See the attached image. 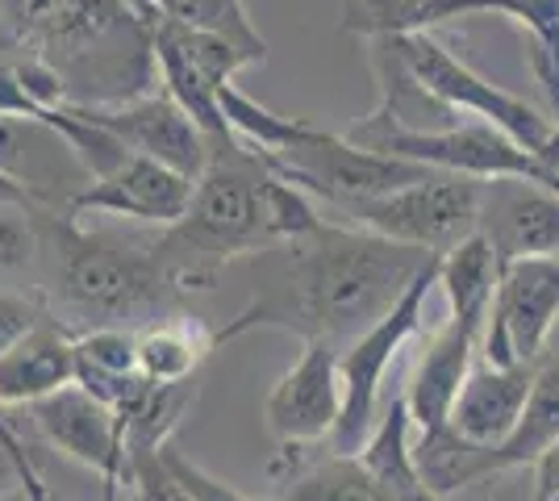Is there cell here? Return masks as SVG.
I'll list each match as a JSON object with an SVG mask.
<instances>
[{"label": "cell", "instance_id": "obj_29", "mask_svg": "<svg viewBox=\"0 0 559 501\" xmlns=\"http://www.w3.org/2000/svg\"><path fill=\"white\" fill-rule=\"evenodd\" d=\"M47 306L38 297H25V293H0V356L34 331L43 318H47Z\"/></svg>", "mask_w": 559, "mask_h": 501}, {"label": "cell", "instance_id": "obj_27", "mask_svg": "<svg viewBox=\"0 0 559 501\" xmlns=\"http://www.w3.org/2000/svg\"><path fill=\"white\" fill-rule=\"evenodd\" d=\"M34 251H38V230H34L29 210L0 205V276L25 267L34 260Z\"/></svg>", "mask_w": 559, "mask_h": 501}, {"label": "cell", "instance_id": "obj_16", "mask_svg": "<svg viewBox=\"0 0 559 501\" xmlns=\"http://www.w3.org/2000/svg\"><path fill=\"white\" fill-rule=\"evenodd\" d=\"M480 235L501 267L559 260V196L531 180H480Z\"/></svg>", "mask_w": 559, "mask_h": 501}, {"label": "cell", "instance_id": "obj_34", "mask_svg": "<svg viewBox=\"0 0 559 501\" xmlns=\"http://www.w3.org/2000/svg\"><path fill=\"white\" fill-rule=\"evenodd\" d=\"M100 501H139V498H134V485L121 480V485H100Z\"/></svg>", "mask_w": 559, "mask_h": 501}, {"label": "cell", "instance_id": "obj_6", "mask_svg": "<svg viewBox=\"0 0 559 501\" xmlns=\"http://www.w3.org/2000/svg\"><path fill=\"white\" fill-rule=\"evenodd\" d=\"M401 59V68L414 75L426 96H435L451 114H467V118L497 126L501 134H510L518 146H526L535 159L559 167V121L538 114L531 100L497 88L492 80L472 72L464 59H455L451 50L430 38V34H393L389 38Z\"/></svg>", "mask_w": 559, "mask_h": 501}, {"label": "cell", "instance_id": "obj_35", "mask_svg": "<svg viewBox=\"0 0 559 501\" xmlns=\"http://www.w3.org/2000/svg\"><path fill=\"white\" fill-rule=\"evenodd\" d=\"M0 501H29V493H25L22 485H17V489H9V493H4Z\"/></svg>", "mask_w": 559, "mask_h": 501}, {"label": "cell", "instance_id": "obj_22", "mask_svg": "<svg viewBox=\"0 0 559 501\" xmlns=\"http://www.w3.org/2000/svg\"><path fill=\"white\" fill-rule=\"evenodd\" d=\"M551 443H559V351H547L535 368V384H531V402L522 409V422L510 434L506 448L485 455V473L501 477L513 468H535V460Z\"/></svg>", "mask_w": 559, "mask_h": 501}, {"label": "cell", "instance_id": "obj_17", "mask_svg": "<svg viewBox=\"0 0 559 501\" xmlns=\"http://www.w3.org/2000/svg\"><path fill=\"white\" fill-rule=\"evenodd\" d=\"M535 368L538 363H513V368H497L489 359L476 363L451 406L447 427L472 448H492V452L506 448L522 422V409L531 402Z\"/></svg>", "mask_w": 559, "mask_h": 501}, {"label": "cell", "instance_id": "obj_3", "mask_svg": "<svg viewBox=\"0 0 559 501\" xmlns=\"http://www.w3.org/2000/svg\"><path fill=\"white\" fill-rule=\"evenodd\" d=\"M0 50L34 55L68 84V105L151 93V13L126 0H0Z\"/></svg>", "mask_w": 559, "mask_h": 501}, {"label": "cell", "instance_id": "obj_23", "mask_svg": "<svg viewBox=\"0 0 559 501\" xmlns=\"http://www.w3.org/2000/svg\"><path fill=\"white\" fill-rule=\"evenodd\" d=\"M217 338L205 334L201 322L192 318H164L155 326L139 331V368L146 381L155 384H180V381H197V368L205 363Z\"/></svg>", "mask_w": 559, "mask_h": 501}, {"label": "cell", "instance_id": "obj_9", "mask_svg": "<svg viewBox=\"0 0 559 501\" xmlns=\"http://www.w3.org/2000/svg\"><path fill=\"white\" fill-rule=\"evenodd\" d=\"M350 226L414 251L447 255L480 230V180L430 171L426 180L347 210Z\"/></svg>", "mask_w": 559, "mask_h": 501}, {"label": "cell", "instance_id": "obj_36", "mask_svg": "<svg viewBox=\"0 0 559 501\" xmlns=\"http://www.w3.org/2000/svg\"><path fill=\"white\" fill-rule=\"evenodd\" d=\"M126 4H134L139 13H155V0H126Z\"/></svg>", "mask_w": 559, "mask_h": 501}, {"label": "cell", "instance_id": "obj_8", "mask_svg": "<svg viewBox=\"0 0 559 501\" xmlns=\"http://www.w3.org/2000/svg\"><path fill=\"white\" fill-rule=\"evenodd\" d=\"M263 159H267V167L276 171L280 180L297 184L309 196H322L326 205L343 210V214L364 205V201L409 189V184L430 176V167L364 151V146L350 143L347 134L322 130L318 121L297 146H288L280 155H263Z\"/></svg>", "mask_w": 559, "mask_h": 501}, {"label": "cell", "instance_id": "obj_28", "mask_svg": "<svg viewBox=\"0 0 559 501\" xmlns=\"http://www.w3.org/2000/svg\"><path fill=\"white\" fill-rule=\"evenodd\" d=\"M164 464L171 468V477L185 485V493L192 501H259V498H247V493H238L234 485H226L222 477H213L205 473L201 464H192L185 452H176L171 443L164 448Z\"/></svg>", "mask_w": 559, "mask_h": 501}, {"label": "cell", "instance_id": "obj_24", "mask_svg": "<svg viewBox=\"0 0 559 501\" xmlns=\"http://www.w3.org/2000/svg\"><path fill=\"white\" fill-rule=\"evenodd\" d=\"M155 13L180 29H197V34H210V38L247 50L255 63L267 59V43L242 0H155Z\"/></svg>", "mask_w": 559, "mask_h": 501}, {"label": "cell", "instance_id": "obj_1", "mask_svg": "<svg viewBox=\"0 0 559 501\" xmlns=\"http://www.w3.org/2000/svg\"><path fill=\"white\" fill-rule=\"evenodd\" d=\"M430 260V251L401 247L359 226L322 222L313 235L284 242L276 285L213 338L226 343L251 326H284L301 334L305 343H355L405 297V288Z\"/></svg>", "mask_w": 559, "mask_h": 501}, {"label": "cell", "instance_id": "obj_33", "mask_svg": "<svg viewBox=\"0 0 559 501\" xmlns=\"http://www.w3.org/2000/svg\"><path fill=\"white\" fill-rule=\"evenodd\" d=\"M17 485H22V473H17V464L9 460V452L0 448V498H4L9 489H17ZM22 489H25V485H22Z\"/></svg>", "mask_w": 559, "mask_h": 501}, {"label": "cell", "instance_id": "obj_12", "mask_svg": "<svg viewBox=\"0 0 559 501\" xmlns=\"http://www.w3.org/2000/svg\"><path fill=\"white\" fill-rule=\"evenodd\" d=\"M68 109L96 130L114 134L130 155L155 159V164L171 167L188 180H197L210 164V139L164 88L121 100V105H68Z\"/></svg>", "mask_w": 559, "mask_h": 501}, {"label": "cell", "instance_id": "obj_30", "mask_svg": "<svg viewBox=\"0 0 559 501\" xmlns=\"http://www.w3.org/2000/svg\"><path fill=\"white\" fill-rule=\"evenodd\" d=\"M0 448L9 452V460L17 464V473H22V485L25 493H29V501H50V489L43 485V473H38V464H34V455H29V448H25L22 430H17V422L9 418V409L0 406Z\"/></svg>", "mask_w": 559, "mask_h": 501}, {"label": "cell", "instance_id": "obj_4", "mask_svg": "<svg viewBox=\"0 0 559 501\" xmlns=\"http://www.w3.org/2000/svg\"><path fill=\"white\" fill-rule=\"evenodd\" d=\"M47 217L55 239V288L71 318H84L88 331H146L176 310V288L164 276L155 251H134L109 235H88L80 222L59 214Z\"/></svg>", "mask_w": 559, "mask_h": 501}, {"label": "cell", "instance_id": "obj_7", "mask_svg": "<svg viewBox=\"0 0 559 501\" xmlns=\"http://www.w3.org/2000/svg\"><path fill=\"white\" fill-rule=\"evenodd\" d=\"M439 260L443 255H435L421 267L418 276H414V285L405 288V297L376 322L372 331H364L355 343L343 347V356H338L343 418H338V427L330 434L334 455H359V448L368 443V434L376 430V409H380L384 377H389V368L401 356V347L418 334L421 313H426V297H430V288L439 285Z\"/></svg>", "mask_w": 559, "mask_h": 501}, {"label": "cell", "instance_id": "obj_15", "mask_svg": "<svg viewBox=\"0 0 559 501\" xmlns=\"http://www.w3.org/2000/svg\"><path fill=\"white\" fill-rule=\"evenodd\" d=\"M34 427L43 430V439L59 455H68L75 464H84L88 473H96L100 485H121L130 477L121 418L100 397H93L88 389L68 384L55 397L38 402L34 406Z\"/></svg>", "mask_w": 559, "mask_h": 501}, {"label": "cell", "instance_id": "obj_32", "mask_svg": "<svg viewBox=\"0 0 559 501\" xmlns=\"http://www.w3.org/2000/svg\"><path fill=\"white\" fill-rule=\"evenodd\" d=\"M0 205H13V210H29V214H43V205L29 196V192L13 180V176H4L0 171Z\"/></svg>", "mask_w": 559, "mask_h": 501}, {"label": "cell", "instance_id": "obj_10", "mask_svg": "<svg viewBox=\"0 0 559 501\" xmlns=\"http://www.w3.org/2000/svg\"><path fill=\"white\" fill-rule=\"evenodd\" d=\"M151 55H155V75L164 93L201 126L210 146L234 143L222 114V88L234 84V75L242 68H255V59L222 38L164 22L159 13H151Z\"/></svg>", "mask_w": 559, "mask_h": 501}, {"label": "cell", "instance_id": "obj_37", "mask_svg": "<svg viewBox=\"0 0 559 501\" xmlns=\"http://www.w3.org/2000/svg\"><path fill=\"white\" fill-rule=\"evenodd\" d=\"M531 501H559V498H531Z\"/></svg>", "mask_w": 559, "mask_h": 501}, {"label": "cell", "instance_id": "obj_21", "mask_svg": "<svg viewBox=\"0 0 559 501\" xmlns=\"http://www.w3.org/2000/svg\"><path fill=\"white\" fill-rule=\"evenodd\" d=\"M368 473H372L396 501H439L418 473L414 460V418L405 406V393H396L393 406L376 418V430L368 434V443L355 455Z\"/></svg>", "mask_w": 559, "mask_h": 501}, {"label": "cell", "instance_id": "obj_19", "mask_svg": "<svg viewBox=\"0 0 559 501\" xmlns=\"http://www.w3.org/2000/svg\"><path fill=\"white\" fill-rule=\"evenodd\" d=\"M476 351H480V338L467 326H460L455 318H447L443 326L435 331V338L426 343V356L414 368V381L405 389V406H409V418H414L418 434L447 427L467 372L476 368Z\"/></svg>", "mask_w": 559, "mask_h": 501}, {"label": "cell", "instance_id": "obj_18", "mask_svg": "<svg viewBox=\"0 0 559 501\" xmlns=\"http://www.w3.org/2000/svg\"><path fill=\"white\" fill-rule=\"evenodd\" d=\"M68 384H75V334L47 313L0 356V406H38Z\"/></svg>", "mask_w": 559, "mask_h": 501}, {"label": "cell", "instance_id": "obj_25", "mask_svg": "<svg viewBox=\"0 0 559 501\" xmlns=\"http://www.w3.org/2000/svg\"><path fill=\"white\" fill-rule=\"evenodd\" d=\"M280 501H396L380 480L355 460V455H334L309 464L288 477V489Z\"/></svg>", "mask_w": 559, "mask_h": 501}, {"label": "cell", "instance_id": "obj_11", "mask_svg": "<svg viewBox=\"0 0 559 501\" xmlns=\"http://www.w3.org/2000/svg\"><path fill=\"white\" fill-rule=\"evenodd\" d=\"M559 322V260H518L501 267L480 351L497 368L538 363Z\"/></svg>", "mask_w": 559, "mask_h": 501}, {"label": "cell", "instance_id": "obj_14", "mask_svg": "<svg viewBox=\"0 0 559 501\" xmlns=\"http://www.w3.org/2000/svg\"><path fill=\"white\" fill-rule=\"evenodd\" d=\"M192 205V180L171 171V167L142 159V155H126L114 171L88 180L84 189L68 201L63 217L80 222L84 214H114L134 217V222H151L171 230Z\"/></svg>", "mask_w": 559, "mask_h": 501}, {"label": "cell", "instance_id": "obj_13", "mask_svg": "<svg viewBox=\"0 0 559 501\" xmlns=\"http://www.w3.org/2000/svg\"><path fill=\"white\" fill-rule=\"evenodd\" d=\"M338 347L309 338L293 368L276 381L263 402V422L276 434L284 452L322 443L343 418V377H338Z\"/></svg>", "mask_w": 559, "mask_h": 501}, {"label": "cell", "instance_id": "obj_20", "mask_svg": "<svg viewBox=\"0 0 559 501\" xmlns=\"http://www.w3.org/2000/svg\"><path fill=\"white\" fill-rule=\"evenodd\" d=\"M497 281H501V263H497V251L480 230L460 247H451L439 260V288L447 293V306H451L447 318H455L460 326H467L480 338L489 326Z\"/></svg>", "mask_w": 559, "mask_h": 501}, {"label": "cell", "instance_id": "obj_31", "mask_svg": "<svg viewBox=\"0 0 559 501\" xmlns=\"http://www.w3.org/2000/svg\"><path fill=\"white\" fill-rule=\"evenodd\" d=\"M535 498H559V443L535 460Z\"/></svg>", "mask_w": 559, "mask_h": 501}, {"label": "cell", "instance_id": "obj_26", "mask_svg": "<svg viewBox=\"0 0 559 501\" xmlns=\"http://www.w3.org/2000/svg\"><path fill=\"white\" fill-rule=\"evenodd\" d=\"M126 480L134 485L139 501H192L185 493V485L171 477V468L164 464V452H134Z\"/></svg>", "mask_w": 559, "mask_h": 501}, {"label": "cell", "instance_id": "obj_5", "mask_svg": "<svg viewBox=\"0 0 559 501\" xmlns=\"http://www.w3.org/2000/svg\"><path fill=\"white\" fill-rule=\"evenodd\" d=\"M347 139L376 155L409 159L430 171H451L467 180H531L559 196V167L535 159L526 146H518L510 134L485 121H455L439 130H409L396 121L368 114L359 126H350Z\"/></svg>", "mask_w": 559, "mask_h": 501}, {"label": "cell", "instance_id": "obj_2", "mask_svg": "<svg viewBox=\"0 0 559 501\" xmlns=\"http://www.w3.org/2000/svg\"><path fill=\"white\" fill-rule=\"evenodd\" d=\"M318 226L309 192L280 180L259 151L234 139L210 151L205 171L192 180V205L155 242V260L176 293H210L238 255L276 251Z\"/></svg>", "mask_w": 559, "mask_h": 501}]
</instances>
